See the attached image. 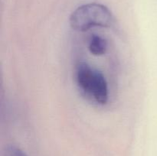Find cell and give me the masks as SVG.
<instances>
[{
  "label": "cell",
  "mask_w": 157,
  "mask_h": 156,
  "mask_svg": "<svg viewBox=\"0 0 157 156\" xmlns=\"http://www.w3.org/2000/svg\"><path fill=\"white\" fill-rule=\"evenodd\" d=\"M75 78L82 93L98 104H105L108 100V86L101 71L87 63H80L76 68Z\"/></svg>",
  "instance_id": "1"
},
{
  "label": "cell",
  "mask_w": 157,
  "mask_h": 156,
  "mask_svg": "<svg viewBox=\"0 0 157 156\" xmlns=\"http://www.w3.org/2000/svg\"><path fill=\"white\" fill-rule=\"evenodd\" d=\"M113 22V16L110 9L99 3L82 5L70 16L71 26L78 32H85L93 27H110Z\"/></svg>",
  "instance_id": "2"
},
{
  "label": "cell",
  "mask_w": 157,
  "mask_h": 156,
  "mask_svg": "<svg viewBox=\"0 0 157 156\" xmlns=\"http://www.w3.org/2000/svg\"><path fill=\"white\" fill-rule=\"evenodd\" d=\"M107 48V41L100 35H94L90 37L88 44V49L90 54L95 56H100L106 53Z\"/></svg>",
  "instance_id": "3"
},
{
  "label": "cell",
  "mask_w": 157,
  "mask_h": 156,
  "mask_svg": "<svg viewBox=\"0 0 157 156\" xmlns=\"http://www.w3.org/2000/svg\"><path fill=\"white\" fill-rule=\"evenodd\" d=\"M2 156H27L25 153L15 145H9L5 148Z\"/></svg>",
  "instance_id": "4"
}]
</instances>
